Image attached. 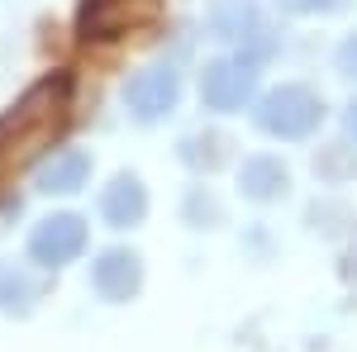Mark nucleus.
<instances>
[{"label": "nucleus", "mask_w": 357, "mask_h": 352, "mask_svg": "<svg viewBox=\"0 0 357 352\" xmlns=\"http://www.w3.org/2000/svg\"><path fill=\"white\" fill-rule=\"evenodd\" d=\"M67 91H72V82L62 72L43 77L0 114V162H24L38 143L57 134V124L67 119Z\"/></svg>", "instance_id": "obj_1"}, {"label": "nucleus", "mask_w": 357, "mask_h": 352, "mask_svg": "<svg viewBox=\"0 0 357 352\" xmlns=\"http://www.w3.org/2000/svg\"><path fill=\"white\" fill-rule=\"evenodd\" d=\"M252 124L276 143H305L324 124V95L310 91L305 82H281L257 95L252 105Z\"/></svg>", "instance_id": "obj_2"}, {"label": "nucleus", "mask_w": 357, "mask_h": 352, "mask_svg": "<svg viewBox=\"0 0 357 352\" xmlns=\"http://www.w3.org/2000/svg\"><path fill=\"white\" fill-rule=\"evenodd\" d=\"M257 67H262V62H252V57H243V53L205 62V72H200V100H205V109H215V114H238L243 105H252V100H257Z\"/></svg>", "instance_id": "obj_3"}, {"label": "nucleus", "mask_w": 357, "mask_h": 352, "mask_svg": "<svg viewBox=\"0 0 357 352\" xmlns=\"http://www.w3.org/2000/svg\"><path fill=\"white\" fill-rule=\"evenodd\" d=\"M86 219L82 215H72V210H57V215L48 219H38L33 224V234H29V257L38 262V267H72L77 257L86 252Z\"/></svg>", "instance_id": "obj_4"}, {"label": "nucleus", "mask_w": 357, "mask_h": 352, "mask_svg": "<svg viewBox=\"0 0 357 352\" xmlns=\"http://www.w3.org/2000/svg\"><path fill=\"white\" fill-rule=\"evenodd\" d=\"M176 100H181V72L167 67V62L143 67L134 82L124 86V105H129V114H134L138 124H158V119H167V114L176 109Z\"/></svg>", "instance_id": "obj_5"}, {"label": "nucleus", "mask_w": 357, "mask_h": 352, "mask_svg": "<svg viewBox=\"0 0 357 352\" xmlns=\"http://www.w3.org/2000/svg\"><path fill=\"white\" fill-rule=\"evenodd\" d=\"M91 286L96 296L110 300V305H124L143 291V257L134 247H105L96 262H91Z\"/></svg>", "instance_id": "obj_6"}, {"label": "nucleus", "mask_w": 357, "mask_h": 352, "mask_svg": "<svg viewBox=\"0 0 357 352\" xmlns=\"http://www.w3.org/2000/svg\"><path fill=\"white\" fill-rule=\"evenodd\" d=\"M215 33L229 38V43H238V53L252 57V62H262V57L276 48V33L267 29V20L257 15V5H248V0L224 5L220 15H215Z\"/></svg>", "instance_id": "obj_7"}, {"label": "nucleus", "mask_w": 357, "mask_h": 352, "mask_svg": "<svg viewBox=\"0 0 357 352\" xmlns=\"http://www.w3.org/2000/svg\"><path fill=\"white\" fill-rule=\"evenodd\" d=\"M100 219L110 229H134V224L148 219V186L134 171H119L110 186L100 190Z\"/></svg>", "instance_id": "obj_8"}, {"label": "nucleus", "mask_w": 357, "mask_h": 352, "mask_svg": "<svg viewBox=\"0 0 357 352\" xmlns=\"http://www.w3.org/2000/svg\"><path fill=\"white\" fill-rule=\"evenodd\" d=\"M91 181V158L82 148H57L53 158H43V167L33 171V186L43 195H72Z\"/></svg>", "instance_id": "obj_9"}, {"label": "nucleus", "mask_w": 357, "mask_h": 352, "mask_svg": "<svg viewBox=\"0 0 357 352\" xmlns=\"http://www.w3.org/2000/svg\"><path fill=\"white\" fill-rule=\"evenodd\" d=\"M238 186H243L248 200L267 205V200H281V195L291 190V171H286V162L272 158V153H252V158H243V167H238Z\"/></svg>", "instance_id": "obj_10"}, {"label": "nucleus", "mask_w": 357, "mask_h": 352, "mask_svg": "<svg viewBox=\"0 0 357 352\" xmlns=\"http://www.w3.org/2000/svg\"><path fill=\"white\" fill-rule=\"evenodd\" d=\"M33 305V286H29L24 271H15L10 262H0V309L5 314H24Z\"/></svg>", "instance_id": "obj_11"}, {"label": "nucleus", "mask_w": 357, "mask_h": 352, "mask_svg": "<svg viewBox=\"0 0 357 352\" xmlns=\"http://www.w3.org/2000/svg\"><path fill=\"white\" fill-rule=\"evenodd\" d=\"M220 148H224V143L215 134H191V138H181V162L215 171V167H220V158H224Z\"/></svg>", "instance_id": "obj_12"}, {"label": "nucleus", "mask_w": 357, "mask_h": 352, "mask_svg": "<svg viewBox=\"0 0 357 352\" xmlns=\"http://www.w3.org/2000/svg\"><path fill=\"white\" fill-rule=\"evenodd\" d=\"M291 15H338L348 10V0H281Z\"/></svg>", "instance_id": "obj_13"}, {"label": "nucleus", "mask_w": 357, "mask_h": 352, "mask_svg": "<svg viewBox=\"0 0 357 352\" xmlns=\"http://www.w3.org/2000/svg\"><path fill=\"white\" fill-rule=\"evenodd\" d=\"M333 67H338L343 77H353V82H357V33H348V38L333 48Z\"/></svg>", "instance_id": "obj_14"}, {"label": "nucleus", "mask_w": 357, "mask_h": 352, "mask_svg": "<svg viewBox=\"0 0 357 352\" xmlns=\"http://www.w3.org/2000/svg\"><path fill=\"white\" fill-rule=\"evenodd\" d=\"M343 134L357 138V100H348V109H343Z\"/></svg>", "instance_id": "obj_15"}]
</instances>
